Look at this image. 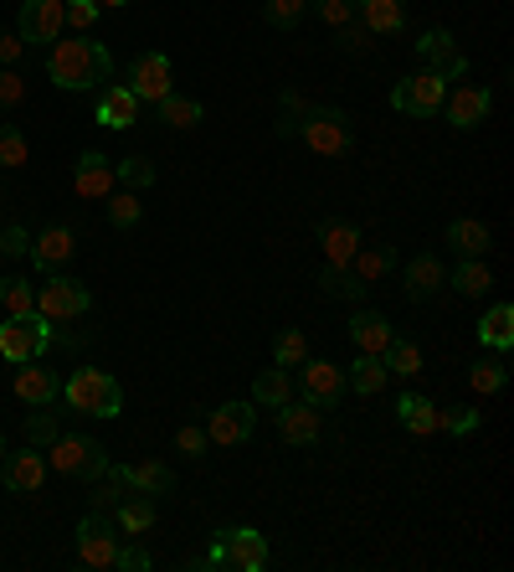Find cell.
<instances>
[{
    "label": "cell",
    "mask_w": 514,
    "mask_h": 572,
    "mask_svg": "<svg viewBox=\"0 0 514 572\" xmlns=\"http://www.w3.org/2000/svg\"><path fill=\"white\" fill-rule=\"evenodd\" d=\"M139 98L129 93V83H114V89L98 98V108H93V119L103 124V129H134L139 124Z\"/></svg>",
    "instance_id": "obj_23"
},
{
    "label": "cell",
    "mask_w": 514,
    "mask_h": 572,
    "mask_svg": "<svg viewBox=\"0 0 514 572\" xmlns=\"http://www.w3.org/2000/svg\"><path fill=\"white\" fill-rule=\"evenodd\" d=\"M145 207H139V191H108V222L114 227H139Z\"/></svg>",
    "instance_id": "obj_43"
},
{
    "label": "cell",
    "mask_w": 514,
    "mask_h": 572,
    "mask_svg": "<svg viewBox=\"0 0 514 572\" xmlns=\"http://www.w3.org/2000/svg\"><path fill=\"white\" fill-rule=\"evenodd\" d=\"M448 284V273H442V258H432V253H417L407 263V294L417 304L422 300H432V294H438V289Z\"/></svg>",
    "instance_id": "obj_29"
},
{
    "label": "cell",
    "mask_w": 514,
    "mask_h": 572,
    "mask_svg": "<svg viewBox=\"0 0 514 572\" xmlns=\"http://www.w3.org/2000/svg\"><path fill=\"white\" fill-rule=\"evenodd\" d=\"M319 248L329 269H350V258L360 253V227L345 222V217H329V222H319Z\"/></svg>",
    "instance_id": "obj_21"
},
{
    "label": "cell",
    "mask_w": 514,
    "mask_h": 572,
    "mask_svg": "<svg viewBox=\"0 0 514 572\" xmlns=\"http://www.w3.org/2000/svg\"><path fill=\"white\" fill-rule=\"evenodd\" d=\"M469 387L479 392V397H494V392L510 387V362H504V351L500 356H479V362L469 366Z\"/></svg>",
    "instance_id": "obj_32"
},
{
    "label": "cell",
    "mask_w": 514,
    "mask_h": 572,
    "mask_svg": "<svg viewBox=\"0 0 514 572\" xmlns=\"http://www.w3.org/2000/svg\"><path fill=\"white\" fill-rule=\"evenodd\" d=\"M473 335H479V346L484 351H510L514 346V304H489L484 315H479V325H473Z\"/></svg>",
    "instance_id": "obj_27"
},
{
    "label": "cell",
    "mask_w": 514,
    "mask_h": 572,
    "mask_svg": "<svg viewBox=\"0 0 514 572\" xmlns=\"http://www.w3.org/2000/svg\"><path fill=\"white\" fill-rule=\"evenodd\" d=\"M0 465H6V438H0Z\"/></svg>",
    "instance_id": "obj_56"
},
{
    "label": "cell",
    "mask_w": 514,
    "mask_h": 572,
    "mask_svg": "<svg viewBox=\"0 0 514 572\" xmlns=\"http://www.w3.org/2000/svg\"><path fill=\"white\" fill-rule=\"evenodd\" d=\"M304 362H308L304 331H279L273 335V366H304Z\"/></svg>",
    "instance_id": "obj_40"
},
{
    "label": "cell",
    "mask_w": 514,
    "mask_h": 572,
    "mask_svg": "<svg viewBox=\"0 0 514 572\" xmlns=\"http://www.w3.org/2000/svg\"><path fill=\"white\" fill-rule=\"evenodd\" d=\"M114 176L129 186V191H149V186H155V166H149L145 155H129V160H118Z\"/></svg>",
    "instance_id": "obj_44"
},
{
    "label": "cell",
    "mask_w": 514,
    "mask_h": 572,
    "mask_svg": "<svg viewBox=\"0 0 514 572\" xmlns=\"http://www.w3.org/2000/svg\"><path fill=\"white\" fill-rule=\"evenodd\" d=\"M350 341L360 356H386V346L397 341V331H391V320L376 315V310H366V304H355L350 310Z\"/></svg>",
    "instance_id": "obj_19"
},
{
    "label": "cell",
    "mask_w": 514,
    "mask_h": 572,
    "mask_svg": "<svg viewBox=\"0 0 514 572\" xmlns=\"http://www.w3.org/2000/svg\"><path fill=\"white\" fill-rule=\"evenodd\" d=\"M386 372H391V377H422V346H417V341H391V346H386Z\"/></svg>",
    "instance_id": "obj_37"
},
{
    "label": "cell",
    "mask_w": 514,
    "mask_h": 572,
    "mask_svg": "<svg viewBox=\"0 0 514 572\" xmlns=\"http://www.w3.org/2000/svg\"><path fill=\"white\" fill-rule=\"evenodd\" d=\"M489 108H494V93L484 83H463V89H453L442 98V114H448L453 129H479L489 119Z\"/></svg>",
    "instance_id": "obj_15"
},
{
    "label": "cell",
    "mask_w": 514,
    "mask_h": 572,
    "mask_svg": "<svg viewBox=\"0 0 514 572\" xmlns=\"http://www.w3.org/2000/svg\"><path fill=\"white\" fill-rule=\"evenodd\" d=\"M304 11H308V0H268L263 21H268V27H279V31H289V27L304 21Z\"/></svg>",
    "instance_id": "obj_45"
},
{
    "label": "cell",
    "mask_w": 514,
    "mask_h": 572,
    "mask_svg": "<svg viewBox=\"0 0 514 572\" xmlns=\"http://www.w3.org/2000/svg\"><path fill=\"white\" fill-rule=\"evenodd\" d=\"M391 413H397V423L407 428V434H417V438L438 434V403H432V397H422V392H401Z\"/></svg>",
    "instance_id": "obj_24"
},
{
    "label": "cell",
    "mask_w": 514,
    "mask_h": 572,
    "mask_svg": "<svg viewBox=\"0 0 514 572\" xmlns=\"http://www.w3.org/2000/svg\"><path fill=\"white\" fill-rule=\"evenodd\" d=\"M350 6H355V0H350Z\"/></svg>",
    "instance_id": "obj_57"
},
{
    "label": "cell",
    "mask_w": 514,
    "mask_h": 572,
    "mask_svg": "<svg viewBox=\"0 0 514 572\" xmlns=\"http://www.w3.org/2000/svg\"><path fill=\"white\" fill-rule=\"evenodd\" d=\"M479 423H484V413H473V407H438V434L469 438Z\"/></svg>",
    "instance_id": "obj_42"
},
{
    "label": "cell",
    "mask_w": 514,
    "mask_h": 572,
    "mask_svg": "<svg viewBox=\"0 0 514 572\" xmlns=\"http://www.w3.org/2000/svg\"><path fill=\"white\" fill-rule=\"evenodd\" d=\"M0 253H6V258L31 253V232H27V227H6V232H0Z\"/></svg>",
    "instance_id": "obj_52"
},
{
    "label": "cell",
    "mask_w": 514,
    "mask_h": 572,
    "mask_svg": "<svg viewBox=\"0 0 514 572\" xmlns=\"http://www.w3.org/2000/svg\"><path fill=\"white\" fill-rule=\"evenodd\" d=\"M15 397H21V403H31V407L57 403V397H62V382H57V372H46V366L27 362V366H21V372H15Z\"/></svg>",
    "instance_id": "obj_26"
},
{
    "label": "cell",
    "mask_w": 514,
    "mask_h": 572,
    "mask_svg": "<svg viewBox=\"0 0 514 572\" xmlns=\"http://www.w3.org/2000/svg\"><path fill=\"white\" fill-rule=\"evenodd\" d=\"M339 46H345V52H366V46H370V31L360 27V21H345V27H339Z\"/></svg>",
    "instance_id": "obj_53"
},
{
    "label": "cell",
    "mask_w": 514,
    "mask_h": 572,
    "mask_svg": "<svg viewBox=\"0 0 514 572\" xmlns=\"http://www.w3.org/2000/svg\"><path fill=\"white\" fill-rule=\"evenodd\" d=\"M88 310H93V294H88V284H77V279L46 273V284H36V315H46L52 325L88 315Z\"/></svg>",
    "instance_id": "obj_7"
},
{
    "label": "cell",
    "mask_w": 514,
    "mask_h": 572,
    "mask_svg": "<svg viewBox=\"0 0 514 572\" xmlns=\"http://www.w3.org/2000/svg\"><path fill=\"white\" fill-rule=\"evenodd\" d=\"M114 160L103 150H83V160L73 166V191L83 196V201H103V196L114 191Z\"/></svg>",
    "instance_id": "obj_20"
},
{
    "label": "cell",
    "mask_w": 514,
    "mask_h": 572,
    "mask_svg": "<svg viewBox=\"0 0 514 572\" xmlns=\"http://www.w3.org/2000/svg\"><path fill=\"white\" fill-rule=\"evenodd\" d=\"M108 73H114V52L103 42H88V37H73V42L57 37L52 52H46V77L62 93H88L98 83H108Z\"/></svg>",
    "instance_id": "obj_1"
},
{
    "label": "cell",
    "mask_w": 514,
    "mask_h": 572,
    "mask_svg": "<svg viewBox=\"0 0 514 572\" xmlns=\"http://www.w3.org/2000/svg\"><path fill=\"white\" fill-rule=\"evenodd\" d=\"M155 568V558H149L145 547H118V568L114 572H149Z\"/></svg>",
    "instance_id": "obj_51"
},
{
    "label": "cell",
    "mask_w": 514,
    "mask_h": 572,
    "mask_svg": "<svg viewBox=\"0 0 514 572\" xmlns=\"http://www.w3.org/2000/svg\"><path fill=\"white\" fill-rule=\"evenodd\" d=\"M129 93L139 104L170 98V93H176V67H170V58H165V52H139V58L129 62Z\"/></svg>",
    "instance_id": "obj_9"
},
{
    "label": "cell",
    "mask_w": 514,
    "mask_h": 572,
    "mask_svg": "<svg viewBox=\"0 0 514 572\" xmlns=\"http://www.w3.org/2000/svg\"><path fill=\"white\" fill-rule=\"evenodd\" d=\"M0 304H6V315H31L36 310L31 279H0Z\"/></svg>",
    "instance_id": "obj_39"
},
{
    "label": "cell",
    "mask_w": 514,
    "mask_h": 572,
    "mask_svg": "<svg viewBox=\"0 0 514 572\" xmlns=\"http://www.w3.org/2000/svg\"><path fill=\"white\" fill-rule=\"evenodd\" d=\"M62 403L73 413H88V418H118L124 413V387L98 366H77L73 377L62 382Z\"/></svg>",
    "instance_id": "obj_3"
},
{
    "label": "cell",
    "mask_w": 514,
    "mask_h": 572,
    "mask_svg": "<svg viewBox=\"0 0 514 572\" xmlns=\"http://www.w3.org/2000/svg\"><path fill=\"white\" fill-rule=\"evenodd\" d=\"M319 21L339 31L345 21H355V6H350V0H319Z\"/></svg>",
    "instance_id": "obj_50"
},
{
    "label": "cell",
    "mask_w": 514,
    "mask_h": 572,
    "mask_svg": "<svg viewBox=\"0 0 514 572\" xmlns=\"http://www.w3.org/2000/svg\"><path fill=\"white\" fill-rule=\"evenodd\" d=\"M442 98H448V83H442L438 73L401 77L397 89H391V108H397V114H407V119H438Z\"/></svg>",
    "instance_id": "obj_8"
},
{
    "label": "cell",
    "mask_w": 514,
    "mask_h": 572,
    "mask_svg": "<svg viewBox=\"0 0 514 572\" xmlns=\"http://www.w3.org/2000/svg\"><path fill=\"white\" fill-rule=\"evenodd\" d=\"M52 346H62V335L52 331V320L46 315H6V325H0V356L11 366H27L36 362V356H46Z\"/></svg>",
    "instance_id": "obj_4"
},
{
    "label": "cell",
    "mask_w": 514,
    "mask_h": 572,
    "mask_svg": "<svg viewBox=\"0 0 514 572\" xmlns=\"http://www.w3.org/2000/svg\"><path fill=\"white\" fill-rule=\"evenodd\" d=\"M62 11H67V27L73 31H93L98 27V15H103V6L98 0H62Z\"/></svg>",
    "instance_id": "obj_47"
},
{
    "label": "cell",
    "mask_w": 514,
    "mask_h": 572,
    "mask_svg": "<svg viewBox=\"0 0 514 572\" xmlns=\"http://www.w3.org/2000/svg\"><path fill=\"white\" fill-rule=\"evenodd\" d=\"M283 139H304L314 155L324 160H350L355 155V139H350V119H345V108H314L308 104L304 119L294 124H279Z\"/></svg>",
    "instance_id": "obj_2"
},
{
    "label": "cell",
    "mask_w": 514,
    "mask_h": 572,
    "mask_svg": "<svg viewBox=\"0 0 514 572\" xmlns=\"http://www.w3.org/2000/svg\"><path fill=\"white\" fill-rule=\"evenodd\" d=\"M252 403L258 407H289L294 403V377H289V366H273L263 377L252 382Z\"/></svg>",
    "instance_id": "obj_33"
},
{
    "label": "cell",
    "mask_w": 514,
    "mask_h": 572,
    "mask_svg": "<svg viewBox=\"0 0 514 572\" xmlns=\"http://www.w3.org/2000/svg\"><path fill=\"white\" fill-rule=\"evenodd\" d=\"M21 434H27V444H31V449H52V438H57L62 428H57V418H52V413H31Z\"/></svg>",
    "instance_id": "obj_46"
},
{
    "label": "cell",
    "mask_w": 514,
    "mask_h": 572,
    "mask_svg": "<svg viewBox=\"0 0 514 572\" xmlns=\"http://www.w3.org/2000/svg\"><path fill=\"white\" fill-rule=\"evenodd\" d=\"M103 11H118V6H129V0H98Z\"/></svg>",
    "instance_id": "obj_55"
},
{
    "label": "cell",
    "mask_w": 514,
    "mask_h": 572,
    "mask_svg": "<svg viewBox=\"0 0 514 572\" xmlns=\"http://www.w3.org/2000/svg\"><path fill=\"white\" fill-rule=\"evenodd\" d=\"M448 248H453L458 258H484L489 253V227L473 222V217H458V222H448Z\"/></svg>",
    "instance_id": "obj_31"
},
{
    "label": "cell",
    "mask_w": 514,
    "mask_h": 572,
    "mask_svg": "<svg viewBox=\"0 0 514 572\" xmlns=\"http://www.w3.org/2000/svg\"><path fill=\"white\" fill-rule=\"evenodd\" d=\"M221 552H227V568L237 572H263L268 568V537L258 527H221Z\"/></svg>",
    "instance_id": "obj_14"
},
{
    "label": "cell",
    "mask_w": 514,
    "mask_h": 572,
    "mask_svg": "<svg viewBox=\"0 0 514 572\" xmlns=\"http://www.w3.org/2000/svg\"><path fill=\"white\" fill-rule=\"evenodd\" d=\"M114 527H118V537H145L149 527H155V496H139V490H124L118 496V506H114Z\"/></svg>",
    "instance_id": "obj_28"
},
{
    "label": "cell",
    "mask_w": 514,
    "mask_h": 572,
    "mask_svg": "<svg viewBox=\"0 0 514 572\" xmlns=\"http://www.w3.org/2000/svg\"><path fill=\"white\" fill-rule=\"evenodd\" d=\"M0 475H6V490H11V496H36V490H42V480H46V454L27 444L21 454H6Z\"/></svg>",
    "instance_id": "obj_17"
},
{
    "label": "cell",
    "mask_w": 514,
    "mask_h": 572,
    "mask_svg": "<svg viewBox=\"0 0 514 572\" xmlns=\"http://www.w3.org/2000/svg\"><path fill=\"white\" fill-rule=\"evenodd\" d=\"M114 475L129 490H139V496H170L176 490V475L165 465H155V459H139V465H114Z\"/></svg>",
    "instance_id": "obj_25"
},
{
    "label": "cell",
    "mask_w": 514,
    "mask_h": 572,
    "mask_svg": "<svg viewBox=\"0 0 514 572\" xmlns=\"http://www.w3.org/2000/svg\"><path fill=\"white\" fill-rule=\"evenodd\" d=\"M67 31V11L62 0H21V21H15V37L27 46H52Z\"/></svg>",
    "instance_id": "obj_10"
},
{
    "label": "cell",
    "mask_w": 514,
    "mask_h": 572,
    "mask_svg": "<svg viewBox=\"0 0 514 572\" xmlns=\"http://www.w3.org/2000/svg\"><path fill=\"white\" fill-rule=\"evenodd\" d=\"M324 434V413L314 403H289L279 407V438L283 444H294V449H308V444H319Z\"/></svg>",
    "instance_id": "obj_18"
},
{
    "label": "cell",
    "mask_w": 514,
    "mask_h": 572,
    "mask_svg": "<svg viewBox=\"0 0 514 572\" xmlns=\"http://www.w3.org/2000/svg\"><path fill=\"white\" fill-rule=\"evenodd\" d=\"M27 104V77L15 67H0V108H21Z\"/></svg>",
    "instance_id": "obj_48"
},
{
    "label": "cell",
    "mask_w": 514,
    "mask_h": 572,
    "mask_svg": "<svg viewBox=\"0 0 514 572\" xmlns=\"http://www.w3.org/2000/svg\"><path fill=\"white\" fill-rule=\"evenodd\" d=\"M350 273L360 279V284H386L391 273H397V248H360V253L350 258Z\"/></svg>",
    "instance_id": "obj_30"
},
{
    "label": "cell",
    "mask_w": 514,
    "mask_h": 572,
    "mask_svg": "<svg viewBox=\"0 0 514 572\" xmlns=\"http://www.w3.org/2000/svg\"><path fill=\"white\" fill-rule=\"evenodd\" d=\"M417 58L427 62V73H438L442 83H458V77L469 73V58H463V46L453 42V31H422V42H417Z\"/></svg>",
    "instance_id": "obj_11"
},
{
    "label": "cell",
    "mask_w": 514,
    "mask_h": 572,
    "mask_svg": "<svg viewBox=\"0 0 514 572\" xmlns=\"http://www.w3.org/2000/svg\"><path fill=\"white\" fill-rule=\"evenodd\" d=\"M21 52H27V42H21L15 31H0V67H15V62H21Z\"/></svg>",
    "instance_id": "obj_54"
},
{
    "label": "cell",
    "mask_w": 514,
    "mask_h": 572,
    "mask_svg": "<svg viewBox=\"0 0 514 572\" xmlns=\"http://www.w3.org/2000/svg\"><path fill=\"white\" fill-rule=\"evenodd\" d=\"M319 289L329 294V300H350V304L366 300V284H360L350 269H329V263L319 269Z\"/></svg>",
    "instance_id": "obj_38"
},
{
    "label": "cell",
    "mask_w": 514,
    "mask_h": 572,
    "mask_svg": "<svg viewBox=\"0 0 514 572\" xmlns=\"http://www.w3.org/2000/svg\"><path fill=\"white\" fill-rule=\"evenodd\" d=\"M294 392H304V403H314L319 413H329V407L345 397V366H335V362H304V366H298V387Z\"/></svg>",
    "instance_id": "obj_13"
},
{
    "label": "cell",
    "mask_w": 514,
    "mask_h": 572,
    "mask_svg": "<svg viewBox=\"0 0 514 572\" xmlns=\"http://www.w3.org/2000/svg\"><path fill=\"white\" fill-rule=\"evenodd\" d=\"M386 382H391V372H386L381 356H360V351H355V366L345 372V387H355L360 397H376Z\"/></svg>",
    "instance_id": "obj_34"
},
{
    "label": "cell",
    "mask_w": 514,
    "mask_h": 572,
    "mask_svg": "<svg viewBox=\"0 0 514 572\" xmlns=\"http://www.w3.org/2000/svg\"><path fill=\"white\" fill-rule=\"evenodd\" d=\"M46 454V469H57V475H67V480H103L108 475V454H103L98 438L88 434H57L52 438V449Z\"/></svg>",
    "instance_id": "obj_5"
},
{
    "label": "cell",
    "mask_w": 514,
    "mask_h": 572,
    "mask_svg": "<svg viewBox=\"0 0 514 572\" xmlns=\"http://www.w3.org/2000/svg\"><path fill=\"white\" fill-rule=\"evenodd\" d=\"M73 253H77V232L67 222H52L31 238V263L42 273H62V263H73Z\"/></svg>",
    "instance_id": "obj_16"
},
{
    "label": "cell",
    "mask_w": 514,
    "mask_h": 572,
    "mask_svg": "<svg viewBox=\"0 0 514 572\" xmlns=\"http://www.w3.org/2000/svg\"><path fill=\"white\" fill-rule=\"evenodd\" d=\"M27 160H31L27 135H21L15 124H0V166H6V170H21Z\"/></svg>",
    "instance_id": "obj_41"
},
{
    "label": "cell",
    "mask_w": 514,
    "mask_h": 572,
    "mask_svg": "<svg viewBox=\"0 0 514 572\" xmlns=\"http://www.w3.org/2000/svg\"><path fill=\"white\" fill-rule=\"evenodd\" d=\"M252 428H258V403H221L211 418H206V438L221 444V449H237L248 444Z\"/></svg>",
    "instance_id": "obj_12"
},
{
    "label": "cell",
    "mask_w": 514,
    "mask_h": 572,
    "mask_svg": "<svg viewBox=\"0 0 514 572\" xmlns=\"http://www.w3.org/2000/svg\"><path fill=\"white\" fill-rule=\"evenodd\" d=\"M176 449L186 454V459H201V454L211 449V438H206V428H196V423H186V428H180V434H176Z\"/></svg>",
    "instance_id": "obj_49"
},
{
    "label": "cell",
    "mask_w": 514,
    "mask_h": 572,
    "mask_svg": "<svg viewBox=\"0 0 514 572\" xmlns=\"http://www.w3.org/2000/svg\"><path fill=\"white\" fill-rule=\"evenodd\" d=\"M448 284H453L458 294H469V300H484L489 289H494V273L484 269V258H463V263L448 273Z\"/></svg>",
    "instance_id": "obj_35"
},
{
    "label": "cell",
    "mask_w": 514,
    "mask_h": 572,
    "mask_svg": "<svg viewBox=\"0 0 514 572\" xmlns=\"http://www.w3.org/2000/svg\"><path fill=\"white\" fill-rule=\"evenodd\" d=\"M160 124H170V129H196V124L206 119V108L196 104V98H186V93H170V98H160Z\"/></svg>",
    "instance_id": "obj_36"
},
{
    "label": "cell",
    "mask_w": 514,
    "mask_h": 572,
    "mask_svg": "<svg viewBox=\"0 0 514 572\" xmlns=\"http://www.w3.org/2000/svg\"><path fill=\"white\" fill-rule=\"evenodd\" d=\"M355 21L370 37H397L407 27V0H355Z\"/></svg>",
    "instance_id": "obj_22"
},
{
    "label": "cell",
    "mask_w": 514,
    "mask_h": 572,
    "mask_svg": "<svg viewBox=\"0 0 514 572\" xmlns=\"http://www.w3.org/2000/svg\"><path fill=\"white\" fill-rule=\"evenodd\" d=\"M118 527H114V516H103V511H88L83 521H77V562L93 572H114L118 568Z\"/></svg>",
    "instance_id": "obj_6"
}]
</instances>
